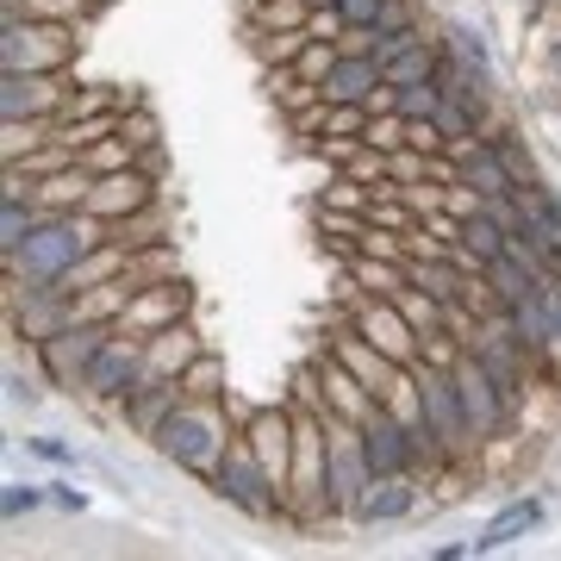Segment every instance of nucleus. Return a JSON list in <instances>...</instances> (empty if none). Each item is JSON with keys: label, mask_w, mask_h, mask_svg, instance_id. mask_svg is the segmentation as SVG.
Returning a JSON list of instances; mask_svg holds the SVG:
<instances>
[{"label": "nucleus", "mask_w": 561, "mask_h": 561, "mask_svg": "<svg viewBox=\"0 0 561 561\" xmlns=\"http://www.w3.org/2000/svg\"><path fill=\"white\" fill-rule=\"evenodd\" d=\"M101 238H106V225L94 213H44L38 231L7 256V280H20V287H57Z\"/></svg>", "instance_id": "f257e3e1"}, {"label": "nucleus", "mask_w": 561, "mask_h": 561, "mask_svg": "<svg viewBox=\"0 0 561 561\" xmlns=\"http://www.w3.org/2000/svg\"><path fill=\"white\" fill-rule=\"evenodd\" d=\"M225 400H231V393H225ZM225 400H194V393H187V400L162 419V431L150 443H157L169 461H181L187 474H206V481H213V468L225 461V449L238 443V431L225 419Z\"/></svg>", "instance_id": "f03ea898"}, {"label": "nucleus", "mask_w": 561, "mask_h": 561, "mask_svg": "<svg viewBox=\"0 0 561 561\" xmlns=\"http://www.w3.org/2000/svg\"><path fill=\"white\" fill-rule=\"evenodd\" d=\"M69 57H76V25L13 20L0 32V69L7 76H62Z\"/></svg>", "instance_id": "7ed1b4c3"}, {"label": "nucleus", "mask_w": 561, "mask_h": 561, "mask_svg": "<svg viewBox=\"0 0 561 561\" xmlns=\"http://www.w3.org/2000/svg\"><path fill=\"white\" fill-rule=\"evenodd\" d=\"M213 493H219L225 505L250 512V518H287V493L262 474V461H256V449L243 443V431H238V443L225 449V461L213 468Z\"/></svg>", "instance_id": "20e7f679"}, {"label": "nucleus", "mask_w": 561, "mask_h": 561, "mask_svg": "<svg viewBox=\"0 0 561 561\" xmlns=\"http://www.w3.org/2000/svg\"><path fill=\"white\" fill-rule=\"evenodd\" d=\"M368 486H375V468H368L362 431L356 424H331V437H324V493H331V512L337 518H356V505Z\"/></svg>", "instance_id": "39448f33"}, {"label": "nucleus", "mask_w": 561, "mask_h": 561, "mask_svg": "<svg viewBox=\"0 0 561 561\" xmlns=\"http://www.w3.org/2000/svg\"><path fill=\"white\" fill-rule=\"evenodd\" d=\"M449 375H456V393H461V419H468V437H474V443L500 437L505 424H512V412H518V405L505 400V387L493 381V375H486V362L474 356V350H461Z\"/></svg>", "instance_id": "423d86ee"}, {"label": "nucleus", "mask_w": 561, "mask_h": 561, "mask_svg": "<svg viewBox=\"0 0 561 561\" xmlns=\"http://www.w3.org/2000/svg\"><path fill=\"white\" fill-rule=\"evenodd\" d=\"M113 337V324H94V319H76L62 324L57 337L38 343V368L50 387H69L76 393L81 381H88V368H94V356H101V343Z\"/></svg>", "instance_id": "0eeeda50"}, {"label": "nucleus", "mask_w": 561, "mask_h": 561, "mask_svg": "<svg viewBox=\"0 0 561 561\" xmlns=\"http://www.w3.org/2000/svg\"><path fill=\"white\" fill-rule=\"evenodd\" d=\"M138 381H144V337H138V331H125V324H113V337L101 343V356H94V368H88L81 393L119 405Z\"/></svg>", "instance_id": "6e6552de"}, {"label": "nucleus", "mask_w": 561, "mask_h": 561, "mask_svg": "<svg viewBox=\"0 0 561 561\" xmlns=\"http://www.w3.org/2000/svg\"><path fill=\"white\" fill-rule=\"evenodd\" d=\"M243 443L256 449L262 474L287 493V481H294V412L287 405H256V412H243Z\"/></svg>", "instance_id": "1a4fd4ad"}, {"label": "nucleus", "mask_w": 561, "mask_h": 561, "mask_svg": "<svg viewBox=\"0 0 561 561\" xmlns=\"http://www.w3.org/2000/svg\"><path fill=\"white\" fill-rule=\"evenodd\" d=\"M350 324H356L368 343H381L393 362H405V368H419V356H424V337L405 324V312L387 294H356V306H350Z\"/></svg>", "instance_id": "9d476101"}, {"label": "nucleus", "mask_w": 561, "mask_h": 561, "mask_svg": "<svg viewBox=\"0 0 561 561\" xmlns=\"http://www.w3.org/2000/svg\"><path fill=\"white\" fill-rule=\"evenodd\" d=\"M412 375H419V393H424V419L437 424V437H443V449H449V461L468 456V449H474V437H468V419H461L456 375H449V368H437V362H419Z\"/></svg>", "instance_id": "9b49d317"}, {"label": "nucleus", "mask_w": 561, "mask_h": 561, "mask_svg": "<svg viewBox=\"0 0 561 561\" xmlns=\"http://www.w3.org/2000/svg\"><path fill=\"white\" fill-rule=\"evenodd\" d=\"M157 206V175L150 169H113V175H94V194H88V206L81 213H94L101 225H119V219H138V213H150Z\"/></svg>", "instance_id": "f8f14e48"}, {"label": "nucleus", "mask_w": 561, "mask_h": 561, "mask_svg": "<svg viewBox=\"0 0 561 561\" xmlns=\"http://www.w3.org/2000/svg\"><path fill=\"white\" fill-rule=\"evenodd\" d=\"M331 356H337L343 368H350V375L375 393V400H387V393L405 381V362H393L381 343H368L356 324H337V331H331Z\"/></svg>", "instance_id": "ddd939ff"}, {"label": "nucleus", "mask_w": 561, "mask_h": 561, "mask_svg": "<svg viewBox=\"0 0 561 561\" xmlns=\"http://www.w3.org/2000/svg\"><path fill=\"white\" fill-rule=\"evenodd\" d=\"M187 306H194V287L181 275L169 280H150V287H138V300L125 306V331H138V337H157V331H169V324L187 319Z\"/></svg>", "instance_id": "4468645a"}, {"label": "nucleus", "mask_w": 561, "mask_h": 561, "mask_svg": "<svg viewBox=\"0 0 561 561\" xmlns=\"http://www.w3.org/2000/svg\"><path fill=\"white\" fill-rule=\"evenodd\" d=\"M312 381H319V387H312V405H319L331 424H362L368 412H375V405H381L375 393H368V387L356 381V375H350V368H343L337 356H324Z\"/></svg>", "instance_id": "2eb2a0df"}, {"label": "nucleus", "mask_w": 561, "mask_h": 561, "mask_svg": "<svg viewBox=\"0 0 561 561\" xmlns=\"http://www.w3.org/2000/svg\"><path fill=\"white\" fill-rule=\"evenodd\" d=\"M69 76H0V119H57Z\"/></svg>", "instance_id": "dca6fc26"}, {"label": "nucleus", "mask_w": 561, "mask_h": 561, "mask_svg": "<svg viewBox=\"0 0 561 561\" xmlns=\"http://www.w3.org/2000/svg\"><path fill=\"white\" fill-rule=\"evenodd\" d=\"M356 431H362V449H368V468H375V474H412V468H419V456H412V431H405L387 405H375Z\"/></svg>", "instance_id": "f3484780"}, {"label": "nucleus", "mask_w": 561, "mask_h": 561, "mask_svg": "<svg viewBox=\"0 0 561 561\" xmlns=\"http://www.w3.org/2000/svg\"><path fill=\"white\" fill-rule=\"evenodd\" d=\"M206 343H201V331L181 319V324H169V331H157V337H144V381H181L187 375V362L201 356Z\"/></svg>", "instance_id": "a211bd4d"}, {"label": "nucleus", "mask_w": 561, "mask_h": 561, "mask_svg": "<svg viewBox=\"0 0 561 561\" xmlns=\"http://www.w3.org/2000/svg\"><path fill=\"white\" fill-rule=\"evenodd\" d=\"M181 400H187V387H181V381H138V387L119 400V412H125V424H131L138 437H157L162 419H169Z\"/></svg>", "instance_id": "6ab92c4d"}, {"label": "nucleus", "mask_w": 561, "mask_h": 561, "mask_svg": "<svg viewBox=\"0 0 561 561\" xmlns=\"http://www.w3.org/2000/svg\"><path fill=\"white\" fill-rule=\"evenodd\" d=\"M381 57H337V69H331V76H324V101L331 106H368V94H375V88H381Z\"/></svg>", "instance_id": "aec40b11"}, {"label": "nucleus", "mask_w": 561, "mask_h": 561, "mask_svg": "<svg viewBox=\"0 0 561 561\" xmlns=\"http://www.w3.org/2000/svg\"><path fill=\"white\" fill-rule=\"evenodd\" d=\"M88 194H94V169L88 162H69V169H57V175L38 181V213H81L88 206Z\"/></svg>", "instance_id": "412c9836"}, {"label": "nucleus", "mask_w": 561, "mask_h": 561, "mask_svg": "<svg viewBox=\"0 0 561 561\" xmlns=\"http://www.w3.org/2000/svg\"><path fill=\"white\" fill-rule=\"evenodd\" d=\"M481 275H486V294H493V306H505V312H512L518 300H530V294L542 287V275L530 268V262H518L512 250H505V256H493Z\"/></svg>", "instance_id": "4be33fe9"}, {"label": "nucleus", "mask_w": 561, "mask_h": 561, "mask_svg": "<svg viewBox=\"0 0 561 561\" xmlns=\"http://www.w3.org/2000/svg\"><path fill=\"white\" fill-rule=\"evenodd\" d=\"M405 512H412V486H405V474H375V486H368L362 505H356L362 524H393V518H405Z\"/></svg>", "instance_id": "5701e85b"}, {"label": "nucleus", "mask_w": 561, "mask_h": 561, "mask_svg": "<svg viewBox=\"0 0 561 561\" xmlns=\"http://www.w3.org/2000/svg\"><path fill=\"white\" fill-rule=\"evenodd\" d=\"M537 518H542V505L537 500H512L500 512V518L486 524L481 537H474V556H486V549H505L512 537H524V530H537Z\"/></svg>", "instance_id": "b1692460"}, {"label": "nucleus", "mask_w": 561, "mask_h": 561, "mask_svg": "<svg viewBox=\"0 0 561 561\" xmlns=\"http://www.w3.org/2000/svg\"><path fill=\"white\" fill-rule=\"evenodd\" d=\"M437 62H443V50H437L431 38H419V44H405L400 57H387L381 76L393 81V88H412V81H431V76H437Z\"/></svg>", "instance_id": "393cba45"}, {"label": "nucleus", "mask_w": 561, "mask_h": 561, "mask_svg": "<svg viewBox=\"0 0 561 561\" xmlns=\"http://www.w3.org/2000/svg\"><path fill=\"white\" fill-rule=\"evenodd\" d=\"M393 306L405 312V324H412L419 337H424V331H443V324H449V306H443L437 294H424L419 280H405L400 294H393Z\"/></svg>", "instance_id": "a878e982"}, {"label": "nucleus", "mask_w": 561, "mask_h": 561, "mask_svg": "<svg viewBox=\"0 0 561 561\" xmlns=\"http://www.w3.org/2000/svg\"><path fill=\"white\" fill-rule=\"evenodd\" d=\"M518 206H524V225H537L542 238L561 243V194L556 187H542V181H524L518 187Z\"/></svg>", "instance_id": "bb28decb"}, {"label": "nucleus", "mask_w": 561, "mask_h": 561, "mask_svg": "<svg viewBox=\"0 0 561 561\" xmlns=\"http://www.w3.org/2000/svg\"><path fill=\"white\" fill-rule=\"evenodd\" d=\"M350 280H356L362 294H387V300H393V294H400V287H405L412 275H405V268H393L387 256L375 262L368 250H356V256H350Z\"/></svg>", "instance_id": "cd10ccee"}, {"label": "nucleus", "mask_w": 561, "mask_h": 561, "mask_svg": "<svg viewBox=\"0 0 561 561\" xmlns=\"http://www.w3.org/2000/svg\"><path fill=\"white\" fill-rule=\"evenodd\" d=\"M38 201H0V256H13L32 231H38Z\"/></svg>", "instance_id": "c85d7f7f"}, {"label": "nucleus", "mask_w": 561, "mask_h": 561, "mask_svg": "<svg viewBox=\"0 0 561 561\" xmlns=\"http://www.w3.org/2000/svg\"><path fill=\"white\" fill-rule=\"evenodd\" d=\"M181 387H187L194 400H225V362L213 356V350H201V356L187 362V375H181Z\"/></svg>", "instance_id": "c756f323"}, {"label": "nucleus", "mask_w": 561, "mask_h": 561, "mask_svg": "<svg viewBox=\"0 0 561 561\" xmlns=\"http://www.w3.org/2000/svg\"><path fill=\"white\" fill-rule=\"evenodd\" d=\"M44 131H50V119H7V131H0V138H7V144H0V157L25 162L44 144Z\"/></svg>", "instance_id": "7c9ffc66"}, {"label": "nucleus", "mask_w": 561, "mask_h": 561, "mask_svg": "<svg viewBox=\"0 0 561 561\" xmlns=\"http://www.w3.org/2000/svg\"><path fill=\"white\" fill-rule=\"evenodd\" d=\"M337 57H343V50H337L331 38H306V50H300V62H294V69H300L312 88H324V76L337 69Z\"/></svg>", "instance_id": "2f4dec72"}, {"label": "nucleus", "mask_w": 561, "mask_h": 561, "mask_svg": "<svg viewBox=\"0 0 561 561\" xmlns=\"http://www.w3.org/2000/svg\"><path fill=\"white\" fill-rule=\"evenodd\" d=\"M400 113H405V119H437V113H443L437 76H431V81H412V88H400Z\"/></svg>", "instance_id": "473e14b6"}, {"label": "nucleus", "mask_w": 561, "mask_h": 561, "mask_svg": "<svg viewBox=\"0 0 561 561\" xmlns=\"http://www.w3.org/2000/svg\"><path fill=\"white\" fill-rule=\"evenodd\" d=\"M88 169H94V175H113V169H131V162H138V150H131V144L119 138V131H113V138H101L94 144V150H88Z\"/></svg>", "instance_id": "72a5a7b5"}, {"label": "nucleus", "mask_w": 561, "mask_h": 561, "mask_svg": "<svg viewBox=\"0 0 561 561\" xmlns=\"http://www.w3.org/2000/svg\"><path fill=\"white\" fill-rule=\"evenodd\" d=\"M119 138L131 144L138 157H144V150H157V138H162V131H157V113H150V106H131V113H119Z\"/></svg>", "instance_id": "f704fd0d"}, {"label": "nucleus", "mask_w": 561, "mask_h": 561, "mask_svg": "<svg viewBox=\"0 0 561 561\" xmlns=\"http://www.w3.org/2000/svg\"><path fill=\"white\" fill-rule=\"evenodd\" d=\"M362 144H375V150H405V113H368V131H362Z\"/></svg>", "instance_id": "c9c22d12"}, {"label": "nucleus", "mask_w": 561, "mask_h": 561, "mask_svg": "<svg viewBox=\"0 0 561 561\" xmlns=\"http://www.w3.org/2000/svg\"><path fill=\"white\" fill-rule=\"evenodd\" d=\"M101 13V0H32V20H57V25H81Z\"/></svg>", "instance_id": "e433bc0d"}, {"label": "nucleus", "mask_w": 561, "mask_h": 561, "mask_svg": "<svg viewBox=\"0 0 561 561\" xmlns=\"http://www.w3.org/2000/svg\"><path fill=\"white\" fill-rule=\"evenodd\" d=\"M368 201H375V187L356 175H337L331 187H324V201L319 206H343V213H368Z\"/></svg>", "instance_id": "4c0bfd02"}, {"label": "nucleus", "mask_w": 561, "mask_h": 561, "mask_svg": "<svg viewBox=\"0 0 561 561\" xmlns=\"http://www.w3.org/2000/svg\"><path fill=\"white\" fill-rule=\"evenodd\" d=\"M449 57H461V62H474V69H481L486 76V38L481 32H474V25H449Z\"/></svg>", "instance_id": "58836bf2"}, {"label": "nucleus", "mask_w": 561, "mask_h": 561, "mask_svg": "<svg viewBox=\"0 0 561 561\" xmlns=\"http://www.w3.org/2000/svg\"><path fill=\"white\" fill-rule=\"evenodd\" d=\"M362 131H368V106H331L324 138H362Z\"/></svg>", "instance_id": "ea45409f"}, {"label": "nucleus", "mask_w": 561, "mask_h": 561, "mask_svg": "<svg viewBox=\"0 0 561 561\" xmlns=\"http://www.w3.org/2000/svg\"><path fill=\"white\" fill-rule=\"evenodd\" d=\"M38 500H44L38 486H20V481H13L0 505H7V518H25V512H38Z\"/></svg>", "instance_id": "a19ab883"}, {"label": "nucleus", "mask_w": 561, "mask_h": 561, "mask_svg": "<svg viewBox=\"0 0 561 561\" xmlns=\"http://www.w3.org/2000/svg\"><path fill=\"white\" fill-rule=\"evenodd\" d=\"M381 7H387V0H343L337 13H343V25H375V20H381Z\"/></svg>", "instance_id": "79ce46f5"}, {"label": "nucleus", "mask_w": 561, "mask_h": 561, "mask_svg": "<svg viewBox=\"0 0 561 561\" xmlns=\"http://www.w3.org/2000/svg\"><path fill=\"white\" fill-rule=\"evenodd\" d=\"M32 449H38L44 461H57V468H62V461H76V449H69V443H57V437H32Z\"/></svg>", "instance_id": "37998d69"}, {"label": "nucleus", "mask_w": 561, "mask_h": 561, "mask_svg": "<svg viewBox=\"0 0 561 561\" xmlns=\"http://www.w3.org/2000/svg\"><path fill=\"white\" fill-rule=\"evenodd\" d=\"M57 505H69V512H81V505H88V493H81V486H57Z\"/></svg>", "instance_id": "c03bdc74"}, {"label": "nucleus", "mask_w": 561, "mask_h": 561, "mask_svg": "<svg viewBox=\"0 0 561 561\" xmlns=\"http://www.w3.org/2000/svg\"><path fill=\"white\" fill-rule=\"evenodd\" d=\"M549 76L561 81V38H556V50H549Z\"/></svg>", "instance_id": "a18cd8bd"}, {"label": "nucleus", "mask_w": 561, "mask_h": 561, "mask_svg": "<svg viewBox=\"0 0 561 561\" xmlns=\"http://www.w3.org/2000/svg\"><path fill=\"white\" fill-rule=\"evenodd\" d=\"M319 7H343V0H312V13H319Z\"/></svg>", "instance_id": "49530a36"}]
</instances>
